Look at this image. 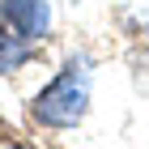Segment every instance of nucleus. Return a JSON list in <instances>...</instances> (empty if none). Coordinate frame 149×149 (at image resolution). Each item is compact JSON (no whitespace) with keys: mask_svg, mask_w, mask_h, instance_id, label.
Masks as SVG:
<instances>
[{"mask_svg":"<svg viewBox=\"0 0 149 149\" xmlns=\"http://www.w3.org/2000/svg\"><path fill=\"white\" fill-rule=\"evenodd\" d=\"M85 102H90L85 72H81L77 64H68V68L60 72V77L51 81L43 94H38L34 115L43 119V124H51V128H72L81 115H85Z\"/></svg>","mask_w":149,"mask_h":149,"instance_id":"f257e3e1","label":"nucleus"},{"mask_svg":"<svg viewBox=\"0 0 149 149\" xmlns=\"http://www.w3.org/2000/svg\"><path fill=\"white\" fill-rule=\"evenodd\" d=\"M0 13H4V22H9L13 30H22L26 38H38L47 30V4L43 0H4Z\"/></svg>","mask_w":149,"mask_h":149,"instance_id":"f03ea898","label":"nucleus"},{"mask_svg":"<svg viewBox=\"0 0 149 149\" xmlns=\"http://www.w3.org/2000/svg\"><path fill=\"white\" fill-rule=\"evenodd\" d=\"M26 60H30V38L17 30V34H9V30H0V72L9 68H22Z\"/></svg>","mask_w":149,"mask_h":149,"instance_id":"7ed1b4c3","label":"nucleus"}]
</instances>
